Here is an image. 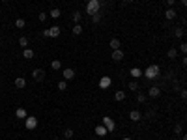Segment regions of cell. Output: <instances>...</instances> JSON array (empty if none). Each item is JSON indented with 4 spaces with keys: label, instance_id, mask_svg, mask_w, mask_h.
<instances>
[{
    "label": "cell",
    "instance_id": "ab89813d",
    "mask_svg": "<svg viewBox=\"0 0 187 140\" xmlns=\"http://www.w3.org/2000/svg\"><path fill=\"white\" fill-rule=\"evenodd\" d=\"M124 140H131V138H124Z\"/></svg>",
    "mask_w": 187,
    "mask_h": 140
},
{
    "label": "cell",
    "instance_id": "7402d4cb",
    "mask_svg": "<svg viewBox=\"0 0 187 140\" xmlns=\"http://www.w3.org/2000/svg\"><path fill=\"white\" fill-rule=\"evenodd\" d=\"M114 99H116V101H124V99H125V92H116Z\"/></svg>",
    "mask_w": 187,
    "mask_h": 140
},
{
    "label": "cell",
    "instance_id": "f546056e",
    "mask_svg": "<svg viewBox=\"0 0 187 140\" xmlns=\"http://www.w3.org/2000/svg\"><path fill=\"white\" fill-rule=\"evenodd\" d=\"M137 103H146V95L144 94H137Z\"/></svg>",
    "mask_w": 187,
    "mask_h": 140
},
{
    "label": "cell",
    "instance_id": "cb8c5ba5",
    "mask_svg": "<svg viewBox=\"0 0 187 140\" xmlns=\"http://www.w3.org/2000/svg\"><path fill=\"white\" fill-rule=\"evenodd\" d=\"M81 17H82L81 11H73V21H75V25H77V23L81 21Z\"/></svg>",
    "mask_w": 187,
    "mask_h": 140
},
{
    "label": "cell",
    "instance_id": "603a6c76",
    "mask_svg": "<svg viewBox=\"0 0 187 140\" xmlns=\"http://www.w3.org/2000/svg\"><path fill=\"white\" fill-rule=\"evenodd\" d=\"M129 90H131V92H137V90H138V82H137V81H131V82H129Z\"/></svg>",
    "mask_w": 187,
    "mask_h": 140
},
{
    "label": "cell",
    "instance_id": "e575fe53",
    "mask_svg": "<svg viewBox=\"0 0 187 140\" xmlns=\"http://www.w3.org/2000/svg\"><path fill=\"white\" fill-rule=\"evenodd\" d=\"M180 51H182V53H184V54L187 53V45H185V43H182V47H180Z\"/></svg>",
    "mask_w": 187,
    "mask_h": 140
},
{
    "label": "cell",
    "instance_id": "d6a6232c",
    "mask_svg": "<svg viewBox=\"0 0 187 140\" xmlns=\"http://www.w3.org/2000/svg\"><path fill=\"white\" fill-rule=\"evenodd\" d=\"M169 58H176V49H169Z\"/></svg>",
    "mask_w": 187,
    "mask_h": 140
},
{
    "label": "cell",
    "instance_id": "d4e9b609",
    "mask_svg": "<svg viewBox=\"0 0 187 140\" xmlns=\"http://www.w3.org/2000/svg\"><path fill=\"white\" fill-rule=\"evenodd\" d=\"M56 86H58V90H60V92H64V90H67V82H66V81H60V82L56 84Z\"/></svg>",
    "mask_w": 187,
    "mask_h": 140
},
{
    "label": "cell",
    "instance_id": "484cf974",
    "mask_svg": "<svg viewBox=\"0 0 187 140\" xmlns=\"http://www.w3.org/2000/svg\"><path fill=\"white\" fill-rule=\"evenodd\" d=\"M51 17H53V19H58V17H60V15H62V11L60 10H53V11H51Z\"/></svg>",
    "mask_w": 187,
    "mask_h": 140
},
{
    "label": "cell",
    "instance_id": "8d00e7d4",
    "mask_svg": "<svg viewBox=\"0 0 187 140\" xmlns=\"http://www.w3.org/2000/svg\"><path fill=\"white\" fill-rule=\"evenodd\" d=\"M174 2H176V0H166V4H169V6H174Z\"/></svg>",
    "mask_w": 187,
    "mask_h": 140
},
{
    "label": "cell",
    "instance_id": "4316f807",
    "mask_svg": "<svg viewBox=\"0 0 187 140\" xmlns=\"http://www.w3.org/2000/svg\"><path fill=\"white\" fill-rule=\"evenodd\" d=\"M15 26H17V28H25V26H26L25 19H17V21H15Z\"/></svg>",
    "mask_w": 187,
    "mask_h": 140
},
{
    "label": "cell",
    "instance_id": "9a60e30c",
    "mask_svg": "<svg viewBox=\"0 0 187 140\" xmlns=\"http://www.w3.org/2000/svg\"><path fill=\"white\" fill-rule=\"evenodd\" d=\"M23 56H25L26 60H32V58H34V51H32V49H28V47H26V49L23 51Z\"/></svg>",
    "mask_w": 187,
    "mask_h": 140
},
{
    "label": "cell",
    "instance_id": "7a4b0ae2",
    "mask_svg": "<svg viewBox=\"0 0 187 140\" xmlns=\"http://www.w3.org/2000/svg\"><path fill=\"white\" fill-rule=\"evenodd\" d=\"M159 66H155V64H152L150 67H146V73H144V77L146 79H155V77H159Z\"/></svg>",
    "mask_w": 187,
    "mask_h": 140
},
{
    "label": "cell",
    "instance_id": "52a82bcc",
    "mask_svg": "<svg viewBox=\"0 0 187 140\" xmlns=\"http://www.w3.org/2000/svg\"><path fill=\"white\" fill-rule=\"evenodd\" d=\"M148 94H150V97H159V95H161V88L159 86H152L148 90Z\"/></svg>",
    "mask_w": 187,
    "mask_h": 140
},
{
    "label": "cell",
    "instance_id": "5bb4252c",
    "mask_svg": "<svg viewBox=\"0 0 187 140\" xmlns=\"http://www.w3.org/2000/svg\"><path fill=\"white\" fill-rule=\"evenodd\" d=\"M15 116H17L19 120H25V118H26V110L23 109V107H19V109L15 110Z\"/></svg>",
    "mask_w": 187,
    "mask_h": 140
},
{
    "label": "cell",
    "instance_id": "d6986e66",
    "mask_svg": "<svg viewBox=\"0 0 187 140\" xmlns=\"http://www.w3.org/2000/svg\"><path fill=\"white\" fill-rule=\"evenodd\" d=\"M120 45H122V41H120V39H112V41H110V49H112V51L120 49Z\"/></svg>",
    "mask_w": 187,
    "mask_h": 140
},
{
    "label": "cell",
    "instance_id": "2e32d148",
    "mask_svg": "<svg viewBox=\"0 0 187 140\" xmlns=\"http://www.w3.org/2000/svg\"><path fill=\"white\" fill-rule=\"evenodd\" d=\"M15 86H17V88H25L26 86V81L23 77H17V79H15Z\"/></svg>",
    "mask_w": 187,
    "mask_h": 140
},
{
    "label": "cell",
    "instance_id": "d590c367",
    "mask_svg": "<svg viewBox=\"0 0 187 140\" xmlns=\"http://www.w3.org/2000/svg\"><path fill=\"white\" fill-rule=\"evenodd\" d=\"M180 95H182V99H185V97H187V92H185V90H182V92H180Z\"/></svg>",
    "mask_w": 187,
    "mask_h": 140
},
{
    "label": "cell",
    "instance_id": "7c38bea8",
    "mask_svg": "<svg viewBox=\"0 0 187 140\" xmlns=\"http://www.w3.org/2000/svg\"><path fill=\"white\" fill-rule=\"evenodd\" d=\"M165 17L169 19V21H172V19H176V10H172V8H169V10L165 11Z\"/></svg>",
    "mask_w": 187,
    "mask_h": 140
},
{
    "label": "cell",
    "instance_id": "74e56055",
    "mask_svg": "<svg viewBox=\"0 0 187 140\" xmlns=\"http://www.w3.org/2000/svg\"><path fill=\"white\" fill-rule=\"evenodd\" d=\"M127 2H135V0H127Z\"/></svg>",
    "mask_w": 187,
    "mask_h": 140
},
{
    "label": "cell",
    "instance_id": "e0dca14e",
    "mask_svg": "<svg viewBox=\"0 0 187 140\" xmlns=\"http://www.w3.org/2000/svg\"><path fill=\"white\" fill-rule=\"evenodd\" d=\"M51 67H53L54 71L62 69V62H60V60H53V62H51Z\"/></svg>",
    "mask_w": 187,
    "mask_h": 140
},
{
    "label": "cell",
    "instance_id": "1f68e13d",
    "mask_svg": "<svg viewBox=\"0 0 187 140\" xmlns=\"http://www.w3.org/2000/svg\"><path fill=\"white\" fill-rule=\"evenodd\" d=\"M174 133H176V135H182V133H184V127H182V125H176V127H174Z\"/></svg>",
    "mask_w": 187,
    "mask_h": 140
},
{
    "label": "cell",
    "instance_id": "f35d334b",
    "mask_svg": "<svg viewBox=\"0 0 187 140\" xmlns=\"http://www.w3.org/2000/svg\"><path fill=\"white\" fill-rule=\"evenodd\" d=\"M53 140H60V138H53Z\"/></svg>",
    "mask_w": 187,
    "mask_h": 140
},
{
    "label": "cell",
    "instance_id": "5b68a950",
    "mask_svg": "<svg viewBox=\"0 0 187 140\" xmlns=\"http://www.w3.org/2000/svg\"><path fill=\"white\" fill-rule=\"evenodd\" d=\"M32 77H34V81H43V79H45V71L43 69H34L32 71Z\"/></svg>",
    "mask_w": 187,
    "mask_h": 140
},
{
    "label": "cell",
    "instance_id": "44dd1931",
    "mask_svg": "<svg viewBox=\"0 0 187 140\" xmlns=\"http://www.w3.org/2000/svg\"><path fill=\"white\" fill-rule=\"evenodd\" d=\"M19 45H21L23 49H26V47H28V39H26L25 36H23V38H19Z\"/></svg>",
    "mask_w": 187,
    "mask_h": 140
},
{
    "label": "cell",
    "instance_id": "ffe728a7",
    "mask_svg": "<svg viewBox=\"0 0 187 140\" xmlns=\"http://www.w3.org/2000/svg\"><path fill=\"white\" fill-rule=\"evenodd\" d=\"M71 30H73V34H75V36H81V34H82V26L79 25V23H77V25H75L73 28H71Z\"/></svg>",
    "mask_w": 187,
    "mask_h": 140
},
{
    "label": "cell",
    "instance_id": "836d02e7",
    "mask_svg": "<svg viewBox=\"0 0 187 140\" xmlns=\"http://www.w3.org/2000/svg\"><path fill=\"white\" fill-rule=\"evenodd\" d=\"M47 17H49V15H47V13H43V11H41V13H39V21H47Z\"/></svg>",
    "mask_w": 187,
    "mask_h": 140
},
{
    "label": "cell",
    "instance_id": "30bf717a",
    "mask_svg": "<svg viewBox=\"0 0 187 140\" xmlns=\"http://www.w3.org/2000/svg\"><path fill=\"white\" fill-rule=\"evenodd\" d=\"M112 60H114V62H120V60H124V53H122L120 49L112 51Z\"/></svg>",
    "mask_w": 187,
    "mask_h": 140
},
{
    "label": "cell",
    "instance_id": "277c9868",
    "mask_svg": "<svg viewBox=\"0 0 187 140\" xmlns=\"http://www.w3.org/2000/svg\"><path fill=\"white\" fill-rule=\"evenodd\" d=\"M103 125H105V129H107V131H114V127H116V123H114L112 120L109 118V116H105V118H103Z\"/></svg>",
    "mask_w": 187,
    "mask_h": 140
},
{
    "label": "cell",
    "instance_id": "60d3db41",
    "mask_svg": "<svg viewBox=\"0 0 187 140\" xmlns=\"http://www.w3.org/2000/svg\"><path fill=\"white\" fill-rule=\"evenodd\" d=\"M2 2H6V0H2Z\"/></svg>",
    "mask_w": 187,
    "mask_h": 140
},
{
    "label": "cell",
    "instance_id": "8992f818",
    "mask_svg": "<svg viewBox=\"0 0 187 140\" xmlns=\"http://www.w3.org/2000/svg\"><path fill=\"white\" fill-rule=\"evenodd\" d=\"M110 77H101V81H99V88H101V90H107V88L110 86Z\"/></svg>",
    "mask_w": 187,
    "mask_h": 140
},
{
    "label": "cell",
    "instance_id": "ba28073f",
    "mask_svg": "<svg viewBox=\"0 0 187 140\" xmlns=\"http://www.w3.org/2000/svg\"><path fill=\"white\" fill-rule=\"evenodd\" d=\"M94 133L97 135V137H105V135L109 133V131L105 129V125H97V127H95V129H94Z\"/></svg>",
    "mask_w": 187,
    "mask_h": 140
},
{
    "label": "cell",
    "instance_id": "ac0fdd59",
    "mask_svg": "<svg viewBox=\"0 0 187 140\" xmlns=\"http://www.w3.org/2000/svg\"><path fill=\"white\" fill-rule=\"evenodd\" d=\"M131 77H133V79H138V77H142V71L138 69V67H133V69H131Z\"/></svg>",
    "mask_w": 187,
    "mask_h": 140
},
{
    "label": "cell",
    "instance_id": "4dcf8cb0",
    "mask_svg": "<svg viewBox=\"0 0 187 140\" xmlns=\"http://www.w3.org/2000/svg\"><path fill=\"white\" fill-rule=\"evenodd\" d=\"M99 21H101V15H99V13H94V15H92V23H95V25H97Z\"/></svg>",
    "mask_w": 187,
    "mask_h": 140
},
{
    "label": "cell",
    "instance_id": "83f0119b",
    "mask_svg": "<svg viewBox=\"0 0 187 140\" xmlns=\"http://www.w3.org/2000/svg\"><path fill=\"white\" fill-rule=\"evenodd\" d=\"M64 138H67V140L73 138V131H71V129H66V131H64Z\"/></svg>",
    "mask_w": 187,
    "mask_h": 140
},
{
    "label": "cell",
    "instance_id": "8fae6325",
    "mask_svg": "<svg viewBox=\"0 0 187 140\" xmlns=\"http://www.w3.org/2000/svg\"><path fill=\"white\" fill-rule=\"evenodd\" d=\"M129 118H131V122H138V120L142 118V114H140L138 110H131V112H129Z\"/></svg>",
    "mask_w": 187,
    "mask_h": 140
},
{
    "label": "cell",
    "instance_id": "4fadbf2b",
    "mask_svg": "<svg viewBox=\"0 0 187 140\" xmlns=\"http://www.w3.org/2000/svg\"><path fill=\"white\" fill-rule=\"evenodd\" d=\"M75 77V71L73 69H64V81H71Z\"/></svg>",
    "mask_w": 187,
    "mask_h": 140
},
{
    "label": "cell",
    "instance_id": "9c48e42d",
    "mask_svg": "<svg viewBox=\"0 0 187 140\" xmlns=\"http://www.w3.org/2000/svg\"><path fill=\"white\" fill-rule=\"evenodd\" d=\"M60 36V26H51L49 28V38H58Z\"/></svg>",
    "mask_w": 187,
    "mask_h": 140
},
{
    "label": "cell",
    "instance_id": "f1b7e54d",
    "mask_svg": "<svg viewBox=\"0 0 187 140\" xmlns=\"http://www.w3.org/2000/svg\"><path fill=\"white\" fill-rule=\"evenodd\" d=\"M174 36H176V38H184V28H176V30H174Z\"/></svg>",
    "mask_w": 187,
    "mask_h": 140
},
{
    "label": "cell",
    "instance_id": "6da1fadb",
    "mask_svg": "<svg viewBox=\"0 0 187 140\" xmlns=\"http://www.w3.org/2000/svg\"><path fill=\"white\" fill-rule=\"evenodd\" d=\"M99 10H101V0H90L86 4V13H90V15L99 13Z\"/></svg>",
    "mask_w": 187,
    "mask_h": 140
},
{
    "label": "cell",
    "instance_id": "3957f363",
    "mask_svg": "<svg viewBox=\"0 0 187 140\" xmlns=\"http://www.w3.org/2000/svg\"><path fill=\"white\" fill-rule=\"evenodd\" d=\"M25 125H26L28 131L36 129V127H38V118H36V116H26L25 118Z\"/></svg>",
    "mask_w": 187,
    "mask_h": 140
}]
</instances>
